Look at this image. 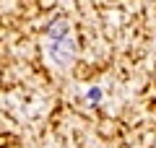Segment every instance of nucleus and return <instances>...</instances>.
Returning <instances> with one entry per match:
<instances>
[{
    "label": "nucleus",
    "instance_id": "1",
    "mask_svg": "<svg viewBox=\"0 0 156 148\" xmlns=\"http://www.w3.org/2000/svg\"><path fill=\"white\" fill-rule=\"evenodd\" d=\"M50 57L57 65H68L73 60V42L70 39H62V42H52L50 47Z\"/></svg>",
    "mask_w": 156,
    "mask_h": 148
},
{
    "label": "nucleus",
    "instance_id": "3",
    "mask_svg": "<svg viewBox=\"0 0 156 148\" xmlns=\"http://www.w3.org/2000/svg\"><path fill=\"white\" fill-rule=\"evenodd\" d=\"M89 99H91V101H99V99H101V91H99V88H94V91H89Z\"/></svg>",
    "mask_w": 156,
    "mask_h": 148
},
{
    "label": "nucleus",
    "instance_id": "2",
    "mask_svg": "<svg viewBox=\"0 0 156 148\" xmlns=\"http://www.w3.org/2000/svg\"><path fill=\"white\" fill-rule=\"evenodd\" d=\"M68 29H70L68 18H55V21L47 26V39H50V42H62V39H68Z\"/></svg>",
    "mask_w": 156,
    "mask_h": 148
}]
</instances>
